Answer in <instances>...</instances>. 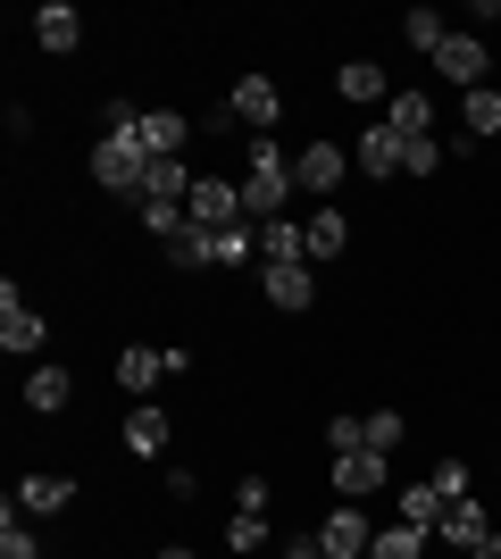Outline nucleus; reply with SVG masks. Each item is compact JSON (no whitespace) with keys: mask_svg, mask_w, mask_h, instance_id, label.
Masks as SVG:
<instances>
[{"mask_svg":"<svg viewBox=\"0 0 501 559\" xmlns=\"http://www.w3.org/2000/svg\"><path fill=\"white\" fill-rule=\"evenodd\" d=\"M0 559H43V543L25 535V518H17V501L0 510Z\"/></svg>","mask_w":501,"mask_h":559,"instance_id":"c756f323","label":"nucleus"},{"mask_svg":"<svg viewBox=\"0 0 501 559\" xmlns=\"http://www.w3.org/2000/svg\"><path fill=\"white\" fill-rule=\"evenodd\" d=\"M276 559H334V551H326V543H318V535H301V543H285V551H276Z\"/></svg>","mask_w":501,"mask_h":559,"instance_id":"c9c22d12","label":"nucleus"},{"mask_svg":"<svg viewBox=\"0 0 501 559\" xmlns=\"http://www.w3.org/2000/svg\"><path fill=\"white\" fill-rule=\"evenodd\" d=\"M468 559H501V535H493V543H477V551H468Z\"/></svg>","mask_w":501,"mask_h":559,"instance_id":"e433bc0d","label":"nucleus"},{"mask_svg":"<svg viewBox=\"0 0 501 559\" xmlns=\"http://www.w3.org/2000/svg\"><path fill=\"white\" fill-rule=\"evenodd\" d=\"M68 501H75L68 476H17V510H25V518H59Z\"/></svg>","mask_w":501,"mask_h":559,"instance_id":"6ab92c4d","label":"nucleus"},{"mask_svg":"<svg viewBox=\"0 0 501 559\" xmlns=\"http://www.w3.org/2000/svg\"><path fill=\"white\" fill-rule=\"evenodd\" d=\"M276 109H285L276 75H235V93H226V117H242L251 134H267V126H276Z\"/></svg>","mask_w":501,"mask_h":559,"instance_id":"423d86ee","label":"nucleus"},{"mask_svg":"<svg viewBox=\"0 0 501 559\" xmlns=\"http://www.w3.org/2000/svg\"><path fill=\"white\" fill-rule=\"evenodd\" d=\"M34 43L43 50H75L84 43V17H75L68 0H43V9H34Z\"/></svg>","mask_w":501,"mask_h":559,"instance_id":"dca6fc26","label":"nucleus"},{"mask_svg":"<svg viewBox=\"0 0 501 559\" xmlns=\"http://www.w3.org/2000/svg\"><path fill=\"white\" fill-rule=\"evenodd\" d=\"M184 210H192V226H210V234H235L242 217V185H226V176H192V192H184Z\"/></svg>","mask_w":501,"mask_h":559,"instance_id":"7ed1b4c3","label":"nucleus"},{"mask_svg":"<svg viewBox=\"0 0 501 559\" xmlns=\"http://www.w3.org/2000/svg\"><path fill=\"white\" fill-rule=\"evenodd\" d=\"M460 126H468L477 142H493V134H501V93H493V84H477V93H460Z\"/></svg>","mask_w":501,"mask_h":559,"instance_id":"5701e85b","label":"nucleus"},{"mask_svg":"<svg viewBox=\"0 0 501 559\" xmlns=\"http://www.w3.org/2000/svg\"><path fill=\"white\" fill-rule=\"evenodd\" d=\"M260 293L276 309H285V318H301V309L318 301V276H310V259H293V267H260Z\"/></svg>","mask_w":501,"mask_h":559,"instance_id":"1a4fd4ad","label":"nucleus"},{"mask_svg":"<svg viewBox=\"0 0 501 559\" xmlns=\"http://www.w3.org/2000/svg\"><path fill=\"white\" fill-rule=\"evenodd\" d=\"M334 492H343V501H368V492H393V460H384V451H343V460H334Z\"/></svg>","mask_w":501,"mask_h":559,"instance_id":"20e7f679","label":"nucleus"},{"mask_svg":"<svg viewBox=\"0 0 501 559\" xmlns=\"http://www.w3.org/2000/svg\"><path fill=\"white\" fill-rule=\"evenodd\" d=\"M343 167H351L343 142H310V151L293 159V185H301V192H334V185H343Z\"/></svg>","mask_w":501,"mask_h":559,"instance_id":"9b49d317","label":"nucleus"},{"mask_svg":"<svg viewBox=\"0 0 501 559\" xmlns=\"http://www.w3.org/2000/svg\"><path fill=\"white\" fill-rule=\"evenodd\" d=\"M134 134H143L151 159H176V151L192 142V117H184V109H143V126H134Z\"/></svg>","mask_w":501,"mask_h":559,"instance_id":"f8f14e48","label":"nucleus"},{"mask_svg":"<svg viewBox=\"0 0 501 559\" xmlns=\"http://www.w3.org/2000/svg\"><path fill=\"white\" fill-rule=\"evenodd\" d=\"M285 192H293V167H285V151L260 134L251 151H242V210H251V226L285 217Z\"/></svg>","mask_w":501,"mask_h":559,"instance_id":"f257e3e1","label":"nucleus"},{"mask_svg":"<svg viewBox=\"0 0 501 559\" xmlns=\"http://www.w3.org/2000/svg\"><path fill=\"white\" fill-rule=\"evenodd\" d=\"M167 435H176V426H167V409H159V401H143V409L126 418V451H134V460H159V451H167Z\"/></svg>","mask_w":501,"mask_h":559,"instance_id":"a211bd4d","label":"nucleus"},{"mask_svg":"<svg viewBox=\"0 0 501 559\" xmlns=\"http://www.w3.org/2000/svg\"><path fill=\"white\" fill-rule=\"evenodd\" d=\"M267 501H276V485H267V476H242V485H235V510H267Z\"/></svg>","mask_w":501,"mask_h":559,"instance_id":"f704fd0d","label":"nucleus"},{"mask_svg":"<svg viewBox=\"0 0 501 559\" xmlns=\"http://www.w3.org/2000/svg\"><path fill=\"white\" fill-rule=\"evenodd\" d=\"M402 34H409V43H418V50H427V59H434V50H443V43H452V25L434 17V9H409V25H402Z\"/></svg>","mask_w":501,"mask_h":559,"instance_id":"7c9ffc66","label":"nucleus"},{"mask_svg":"<svg viewBox=\"0 0 501 559\" xmlns=\"http://www.w3.org/2000/svg\"><path fill=\"white\" fill-rule=\"evenodd\" d=\"M192 192V167L184 159H151L143 167V201H184Z\"/></svg>","mask_w":501,"mask_h":559,"instance_id":"393cba45","label":"nucleus"},{"mask_svg":"<svg viewBox=\"0 0 501 559\" xmlns=\"http://www.w3.org/2000/svg\"><path fill=\"white\" fill-rule=\"evenodd\" d=\"M359 426H368V451H384V460H393V451H402V435H409L402 409H368Z\"/></svg>","mask_w":501,"mask_h":559,"instance_id":"bb28decb","label":"nucleus"},{"mask_svg":"<svg viewBox=\"0 0 501 559\" xmlns=\"http://www.w3.org/2000/svg\"><path fill=\"white\" fill-rule=\"evenodd\" d=\"M301 242H310V267H318V259H343V251H351V217H343V210L301 217Z\"/></svg>","mask_w":501,"mask_h":559,"instance_id":"2eb2a0df","label":"nucleus"},{"mask_svg":"<svg viewBox=\"0 0 501 559\" xmlns=\"http://www.w3.org/2000/svg\"><path fill=\"white\" fill-rule=\"evenodd\" d=\"M159 376H176V359H167V350H151V343L118 350V384H126V393H151Z\"/></svg>","mask_w":501,"mask_h":559,"instance_id":"f3484780","label":"nucleus"},{"mask_svg":"<svg viewBox=\"0 0 501 559\" xmlns=\"http://www.w3.org/2000/svg\"><path fill=\"white\" fill-rule=\"evenodd\" d=\"M418 551H427V535H418V526H402V518H393V526L368 543V559H418Z\"/></svg>","mask_w":501,"mask_h":559,"instance_id":"cd10ccee","label":"nucleus"},{"mask_svg":"<svg viewBox=\"0 0 501 559\" xmlns=\"http://www.w3.org/2000/svg\"><path fill=\"white\" fill-rule=\"evenodd\" d=\"M351 167H359V176H377V185H384V176H402V167H409V142L393 134V126H368V134L351 142Z\"/></svg>","mask_w":501,"mask_h":559,"instance_id":"6e6552de","label":"nucleus"},{"mask_svg":"<svg viewBox=\"0 0 501 559\" xmlns=\"http://www.w3.org/2000/svg\"><path fill=\"white\" fill-rule=\"evenodd\" d=\"M443 543H460V551H477V543H493V518H485V501L468 492V501H452L443 510V526H434Z\"/></svg>","mask_w":501,"mask_h":559,"instance_id":"4468645a","label":"nucleus"},{"mask_svg":"<svg viewBox=\"0 0 501 559\" xmlns=\"http://www.w3.org/2000/svg\"><path fill=\"white\" fill-rule=\"evenodd\" d=\"M434 167H443V142H409V167H402V176H434Z\"/></svg>","mask_w":501,"mask_h":559,"instance_id":"473e14b6","label":"nucleus"},{"mask_svg":"<svg viewBox=\"0 0 501 559\" xmlns=\"http://www.w3.org/2000/svg\"><path fill=\"white\" fill-rule=\"evenodd\" d=\"M167 251V267H217V234L210 226H184L176 242H159Z\"/></svg>","mask_w":501,"mask_h":559,"instance_id":"b1692460","label":"nucleus"},{"mask_svg":"<svg viewBox=\"0 0 501 559\" xmlns=\"http://www.w3.org/2000/svg\"><path fill=\"white\" fill-rule=\"evenodd\" d=\"M326 443H334V460H343V451L368 443V426H359V418H334V426H326Z\"/></svg>","mask_w":501,"mask_h":559,"instance_id":"72a5a7b5","label":"nucleus"},{"mask_svg":"<svg viewBox=\"0 0 501 559\" xmlns=\"http://www.w3.org/2000/svg\"><path fill=\"white\" fill-rule=\"evenodd\" d=\"M334 93L368 109V100H393V84H384V68H377V59H343V75H334Z\"/></svg>","mask_w":501,"mask_h":559,"instance_id":"aec40b11","label":"nucleus"},{"mask_svg":"<svg viewBox=\"0 0 501 559\" xmlns=\"http://www.w3.org/2000/svg\"><path fill=\"white\" fill-rule=\"evenodd\" d=\"M434 75L460 84V93H477V84H485V43H477V34H452V43L434 50Z\"/></svg>","mask_w":501,"mask_h":559,"instance_id":"9d476101","label":"nucleus"},{"mask_svg":"<svg viewBox=\"0 0 501 559\" xmlns=\"http://www.w3.org/2000/svg\"><path fill=\"white\" fill-rule=\"evenodd\" d=\"M226 551H235V559H260L267 551V510H235V518H226Z\"/></svg>","mask_w":501,"mask_h":559,"instance_id":"a878e982","label":"nucleus"},{"mask_svg":"<svg viewBox=\"0 0 501 559\" xmlns=\"http://www.w3.org/2000/svg\"><path fill=\"white\" fill-rule=\"evenodd\" d=\"M318 543H326L334 559H368L377 526H368V510H359V501H343V510H326V518H318Z\"/></svg>","mask_w":501,"mask_h":559,"instance_id":"0eeeda50","label":"nucleus"},{"mask_svg":"<svg viewBox=\"0 0 501 559\" xmlns=\"http://www.w3.org/2000/svg\"><path fill=\"white\" fill-rule=\"evenodd\" d=\"M159 559H201V551H184V543H167V551H159Z\"/></svg>","mask_w":501,"mask_h":559,"instance_id":"4c0bfd02","label":"nucleus"},{"mask_svg":"<svg viewBox=\"0 0 501 559\" xmlns=\"http://www.w3.org/2000/svg\"><path fill=\"white\" fill-rule=\"evenodd\" d=\"M384 126H393V134H402V142H427V134H434V100H427V93H393V109H384Z\"/></svg>","mask_w":501,"mask_h":559,"instance_id":"4be33fe9","label":"nucleus"},{"mask_svg":"<svg viewBox=\"0 0 501 559\" xmlns=\"http://www.w3.org/2000/svg\"><path fill=\"white\" fill-rule=\"evenodd\" d=\"M143 167H151L143 134H100V151H93V185L100 192H134V201H143Z\"/></svg>","mask_w":501,"mask_h":559,"instance_id":"f03ea898","label":"nucleus"},{"mask_svg":"<svg viewBox=\"0 0 501 559\" xmlns=\"http://www.w3.org/2000/svg\"><path fill=\"white\" fill-rule=\"evenodd\" d=\"M43 343H50L43 309H25V301H17V284H9V293H0V350H9V359H34Z\"/></svg>","mask_w":501,"mask_h":559,"instance_id":"39448f33","label":"nucleus"},{"mask_svg":"<svg viewBox=\"0 0 501 559\" xmlns=\"http://www.w3.org/2000/svg\"><path fill=\"white\" fill-rule=\"evenodd\" d=\"M68 401H75V376L68 368H50V359H43V368L25 376V409H34V418H59Z\"/></svg>","mask_w":501,"mask_h":559,"instance_id":"ddd939ff","label":"nucleus"},{"mask_svg":"<svg viewBox=\"0 0 501 559\" xmlns=\"http://www.w3.org/2000/svg\"><path fill=\"white\" fill-rule=\"evenodd\" d=\"M143 226H151V242H176V234L192 226V210L184 201H143Z\"/></svg>","mask_w":501,"mask_h":559,"instance_id":"c85d7f7f","label":"nucleus"},{"mask_svg":"<svg viewBox=\"0 0 501 559\" xmlns=\"http://www.w3.org/2000/svg\"><path fill=\"white\" fill-rule=\"evenodd\" d=\"M393 510H402V526H418V535H434L452 501H443V492H434V485H402V492H393Z\"/></svg>","mask_w":501,"mask_h":559,"instance_id":"412c9836","label":"nucleus"},{"mask_svg":"<svg viewBox=\"0 0 501 559\" xmlns=\"http://www.w3.org/2000/svg\"><path fill=\"white\" fill-rule=\"evenodd\" d=\"M427 485L443 492V501H468V467H460V460H443V467H434V476H427Z\"/></svg>","mask_w":501,"mask_h":559,"instance_id":"2f4dec72","label":"nucleus"}]
</instances>
